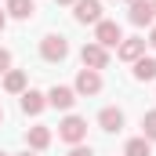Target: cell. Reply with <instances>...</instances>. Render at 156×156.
<instances>
[{
  "label": "cell",
  "instance_id": "6da1fadb",
  "mask_svg": "<svg viewBox=\"0 0 156 156\" xmlns=\"http://www.w3.org/2000/svg\"><path fill=\"white\" fill-rule=\"evenodd\" d=\"M58 138L69 142V145H83V138H87V120L83 116H66L58 123Z\"/></svg>",
  "mask_w": 156,
  "mask_h": 156
},
{
  "label": "cell",
  "instance_id": "7a4b0ae2",
  "mask_svg": "<svg viewBox=\"0 0 156 156\" xmlns=\"http://www.w3.org/2000/svg\"><path fill=\"white\" fill-rule=\"evenodd\" d=\"M40 55H44V62H62L66 55H69V44L62 33H47V37L40 40Z\"/></svg>",
  "mask_w": 156,
  "mask_h": 156
},
{
  "label": "cell",
  "instance_id": "3957f363",
  "mask_svg": "<svg viewBox=\"0 0 156 156\" xmlns=\"http://www.w3.org/2000/svg\"><path fill=\"white\" fill-rule=\"evenodd\" d=\"M73 18L80 26H98L102 22V0H76L73 4Z\"/></svg>",
  "mask_w": 156,
  "mask_h": 156
},
{
  "label": "cell",
  "instance_id": "277c9868",
  "mask_svg": "<svg viewBox=\"0 0 156 156\" xmlns=\"http://www.w3.org/2000/svg\"><path fill=\"white\" fill-rule=\"evenodd\" d=\"M80 62H83V69H105L109 66V51L102 47V44H83V51H80Z\"/></svg>",
  "mask_w": 156,
  "mask_h": 156
},
{
  "label": "cell",
  "instance_id": "5b68a950",
  "mask_svg": "<svg viewBox=\"0 0 156 156\" xmlns=\"http://www.w3.org/2000/svg\"><path fill=\"white\" fill-rule=\"evenodd\" d=\"M120 40H123V33H120V26H116V22L102 18V22L94 26V44H102L105 51H109V47H120Z\"/></svg>",
  "mask_w": 156,
  "mask_h": 156
},
{
  "label": "cell",
  "instance_id": "8992f818",
  "mask_svg": "<svg viewBox=\"0 0 156 156\" xmlns=\"http://www.w3.org/2000/svg\"><path fill=\"white\" fill-rule=\"evenodd\" d=\"M73 91L83 94V98H87V94H98V91H102V73H94V69H80Z\"/></svg>",
  "mask_w": 156,
  "mask_h": 156
},
{
  "label": "cell",
  "instance_id": "52a82bcc",
  "mask_svg": "<svg viewBox=\"0 0 156 156\" xmlns=\"http://www.w3.org/2000/svg\"><path fill=\"white\" fill-rule=\"evenodd\" d=\"M134 26H153L156 22V7L153 0H131V15H127Z\"/></svg>",
  "mask_w": 156,
  "mask_h": 156
},
{
  "label": "cell",
  "instance_id": "ba28073f",
  "mask_svg": "<svg viewBox=\"0 0 156 156\" xmlns=\"http://www.w3.org/2000/svg\"><path fill=\"white\" fill-rule=\"evenodd\" d=\"M73 102H76V91H73V87H58V83H55V87L47 91V105H55V109H62V113H69Z\"/></svg>",
  "mask_w": 156,
  "mask_h": 156
},
{
  "label": "cell",
  "instance_id": "9c48e42d",
  "mask_svg": "<svg viewBox=\"0 0 156 156\" xmlns=\"http://www.w3.org/2000/svg\"><path fill=\"white\" fill-rule=\"evenodd\" d=\"M47 109V94H40V91H22V113L26 116H40Z\"/></svg>",
  "mask_w": 156,
  "mask_h": 156
},
{
  "label": "cell",
  "instance_id": "30bf717a",
  "mask_svg": "<svg viewBox=\"0 0 156 156\" xmlns=\"http://www.w3.org/2000/svg\"><path fill=\"white\" fill-rule=\"evenodd\" d=\"M116 55L123 58V62H138V58L145 55V40H138V37H131V40H120Z\"/></svg>",
  "mask_w": 156,
  "mask_h": 156
},
{
  "label": "cell",
  "instance_id": "8fae6325",
  "mask_svg": "<svg viewBox=\"0 0 156 156\" xmlns=\"http://www.w3.org/2000/svg\"><path fill=\"white\" fill-rule=\"evenodd\" d=\"M26 145H29L33 153H44V149L51 145V127H29V131H26Z\"/></svg>",
  "mask_w": 156,
  "mask_h": 156
},
{
  "label": "cell",
  "instance_id": "7c38bea8",
  "mask_svg": "<svg viewBox=\"0 0 156 156\" xmlns=\"http://www.w3.org/2000/svg\"><path fill=\"white\" fill-rule=\"evenodd\" d=\"M98 127H102V131H109V134L120 131V127H123V113H120L116 105H105V109L98 113Z\"/></svg>",
  "mask_w": 156,
  "mask_h": 156
},
{
  "label": "cell",
  "instance_id": "4fadbf2b",
  "mask_svg": "<svg viewBox=\"0 0 156 156\" xmlns=\"http://www.w3.org/2000/svg\"><path fill=\"white\" fill-rule=\"evenodd\" d=\"M134 80H142V83H149V80H156V58H138L134 62Z\"/></svg>",
  "mask_w": 156,
  "mask_h": 156
},
{
  "label": "cell",
  "instance_id": "5bb4252c",
  "mask_svg": "<svg viewBox=\"0 0 156 156\" xmlns=\"http://www.w3.org/2000/svg\"><path fill=\"white\" fill-rule=\"evenodd\" d=\"M4 91L22 94V91H26V73H22V69H7V73H4Z\"/></svg>",
  "mask_w": 156,
  "mask_h": 156
},
{
  "label": "cell",
  "instance_id": "9a60e30c",
  "mask_svg": "<svg viewBox=\"0 0 156 156\" xmlns=\"http://www.w3.org/2000/svg\"><path fill=\"white\" fill-rule=\"evenodd\" d=\"M33 11H37L33 0H7V15L11 18H33Z\"/></svg>",
  "mask_w": 156,
  "mask_h": 156
},
{
  "label": "cell",
  "instance_id": "2e32d148",
  "mask_svg": "<svg viewBox=\"0 0 156 156\" xmlns=\"http://www.w3.org/2000/svg\"><path fill=\"white\" fill-rule=\"evenodd\" d=\"M123 156H153V145H149V138H131V142L123 145Z\"/></svg>",
  "mask_w": 156,
  "mask_h": 156
},
{
  "label": "cell",
  "instance_id": "e0dca14e",
  "mask_svg": "<svg viewBox=\"0 0 156 156\" xmlns=\"http://www.w3.org/2000/svg\"><path fill=\"white\" fill-rule=\"evenodd\" d=\"M142 138H149V142H156V109L142 116Z\"/></svg>",
  "mask_w": 156,
  "mask_h": 156
},
{
  "label": "cell",
  "instance_id": "ac0fdd59",
  "mask_svg": "<svg viewBox=\"0 0 156 156\" xmlns=\"http://www.w3.org/2000/svg\"><path fill=\"white\" fill-rule=\"evenodd\" d=\"M7 69H11V51L0 47V73H7Z\"/></svg>",
  "mask_w": 156,
  "mask_h": 156
},
{
  "label": "cell",
  "instance_id": "d6986e66",
  "mask_svg": "<svg viewBox=\"0 0 156 156\" xmlns=\"http://www.w3.org/2000/svg\"><path fill=\"white\" fill-rule=\"evenodd\" d=\"M69 156H94V153H91L87 145H73V149H69Z\"/></svg>",
  "mask_w": 156,
  "mask_h": 156
},
{
  "label": "cell",
  "instance_id": "ffe728a7",
  "mask_svg": "<svg viewBox=\"0 0 156 156\" xmlns=\"http://www.w3.org/2000/svg\"><path fill=\"white\" fill-rule=\"evenodd\" d=\"M4 26H7V11H0V33H4Z\"/></svg>",
  "mask_w": 156,
  "mask_h": 156
},
{
  "label": "cell",
  "instance_id": "44dd1931",
  "mask_svg": "<svg viewBox=\"0 0 156 156\" xmlns=\"http://www.w3.org/2000/svg\"><path fill=\"white\" fill-rule=\"evenodd\" d=\"M149 44H153V51H156V26H153V33H149Z\"/></svg>",
  "mask_w": 156,
  "mask_h": 156
},
{
  "label": "cell",
  "instance_id": "7402d4cb",
  "mask_svg": "<svg viewBox=\"0 0 156 156\" xmlns=\"http://www.w3.org/2000/svg\"><path fill=\"white\" fill-rule=\"evenodd\" d=\"M22 156H37V153H33V149H26V153H22Z\"/></svg>",
  "mask_w": 156,
  "mask_h": 156
},
{
  "label": "cell",
  "instance_id": "603a6c76",
  "mask_svg": "<svg viewBox=\"0 0 156 156\" xmlns=\"http://www.w3.org/2000/svg\"><path fill=\"white\" fill-rule=\"evenodd\" d=\"M58 4H76V0H58Z\"/></svg>",
  "mask_w": 156,
  "mask_h": 156
},
{
  "label": "cell",
  "instance_id": "cb8c5ba5",
  "mask_svg": "<svg viewBox=\"0 0 156 156\" xmlns=\"http://www.w3.org/2000/svg\"><path fill=\"white\" fill-rule=\"evenodd\" d=\"M0 123H4V109H0Z\"/></svg>",
  "mask_w": 156,
  "mask_h": 156
},
{
  "label": "cell",
  "instance_id": "d4e9b609",
  "mask_svg": "<svg viewBox=\"0 0 156 156\" xmlns=\"http://www.w3.org/2000/svg\"><path fill=\"white\" fill-rule=\"evenodd\" d=\"M153 7H156V0H153Z\"/></svg>",
  "mask_w": 156,
  "mask_h": 156
},
{
  "label": "cell",
  "instance_id": "484cf974",
  "mask_svg": "<svg viewBox=\"0 0 156 156\" xmlns=\"http://www.w3.org/2000/svg\"><path fill=\"white\" fill-rule=\"evenodd\" d=\"M0 156H7V153H0Z\"/></svg>",
  "mask_w": 156,
  "mask_h": 156
}]
</instances>
